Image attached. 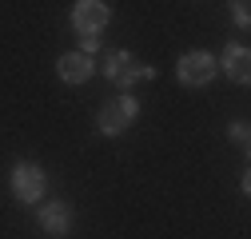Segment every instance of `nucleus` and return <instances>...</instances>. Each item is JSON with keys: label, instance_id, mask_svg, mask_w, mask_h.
<instances>
[{"label": "nucleus", "instance_id": "obj_1", "mask_svg": "<svg viewBox=\"0 0 251 239\" xmlns=\"http://www.w3.org/2000/svg\"><path fill=\"white\" fill-rule=\"evenodd\" d=\"M108 20H112V8L104 4V0H80V4L72 8V28H76V36L84 44V56H92L100 48V36H104Z\"/></svg>", "mask_w": 251, "mask_h": 239}, {"label": "nucleus", "instance_id": "obj_2", "mask_svg": "<svg viewBox=\"0 0 251 239\" xmlns=\"http://www.w3.org/2000/svg\"><path fill=\"white\" fill-rule=\"evenodd\" d=\"M215 56L211 52H187V56H179V64H176V80L183 84V88H203V84H211L215 80Z\"/></svg>", "mask_w": 251, "mask_h": 239}, {"label": "nucleus", "instance_id": "obj_3", "mask_svg": "<svg viewBox=\"0 0 251 239\" xmlns=\"http://www.w3.org/2000/svg\"><path fill=\"white\" fill-rule=\"evenodd\" d=\"M136 116H140L136 96H120V100H112V104L100 108L96 128H100V136H120L124 128H132V120H136Z\"/></svg>", "mask_w": 251, "mask_h": 239}, {"label": "nucleus", "instance_id": "obj_4", "mask_svg": "<svg viewBox=\"0 0 251 239\" xmlns=\"http://www.w3.org/2000/svg\"><path fill=\"white\" fill-rule=\"evenodd\" d=\"M12 195H16L20 203H36V199H44V171H40V164L20 160V164L12 167Z\"/></svg>", "mask_w": 251, "mask_h": 239}, {"label": "nucleus", "instance_id": "obj_5", "mask_svg": "<svg viewBox=\"0 0 251 239\" xmlns=\"http://www.w3.org/2000/svg\"><path fill=\"white\" fill-rule=\"evenodd\" d=\"M104 72H108V80H112L116 88H132L136 80H144V64H140L132 52H112Z\"/></svg>", "mask_w": 251, "mask_h": 239}, {"label": "nucleus", "instance_id": "obj_6", "mask_svg": "<svg viewBox=\"0 0 251 239\" xmlns=\"http://www.w3.org/2000/svg\"><path fill=\"white\" fill-rule=\"evenodd\" d=\"M56 72H60V80H64V84H88L96 68H92V56H84V52H68V56H60Z\"/></svg>", "mask_w": 251, "mask_h": 239}, {"label": "nucleus", "instance_id": "obj_7", "mask_svg": "<svg viewBox=\"0 0 251 239\" xmlns=\"http://www.w3.org/2000/svg\"><path fill=\"white\" fill-rule=\"evenodd\" d=\"M219 64H224V72H227L235 84H247V76H251V48H247V44H231Z\"/></svg>", "mask_w": 251, "mask_h": 239}, {"label": "nucleus", "instance_id": "obj_8", "mask_svg": "<svg viewBox=\"0 0 251 239\" xmlns=\"http://www.w3.org/2000/svg\"><path fill=\"white\" fill-rule=\"evenodd\" d=\"M40 227L48 235H68L72 231V207L68 203H44L40 207Z\"/></svg>", "mask_w": 251, "mask_h": 239}, {"label": "nucleus", "instance_id": "obj_9", "mask_svg": "<svg viewBox=\"0 0 251 239\" xmlns=\"http://www.w3.org/2000/svg\"><path fill=\"white\" fill-rule=\"evenodd\" d=\"M231 8H235V24H239V28H247V24H251V12H247L251 4H247V0H235Z\"/></svg>", "mask_w": 251, "mask_h": 239}, {"label": "nucleus", "instance_id": "obj_10", "mask_svg": "<svg viewBox=\"0 0 251 239\" xmlns=\"http://www.w3.org/2000/svg\"><path fill=\"white\" fill-rule=\"evenodd\" d=\"M231 140L235 143H247V124H231Z\"/></svg>", "mask_w": 251, "mask_h": 239}]
</instances>
